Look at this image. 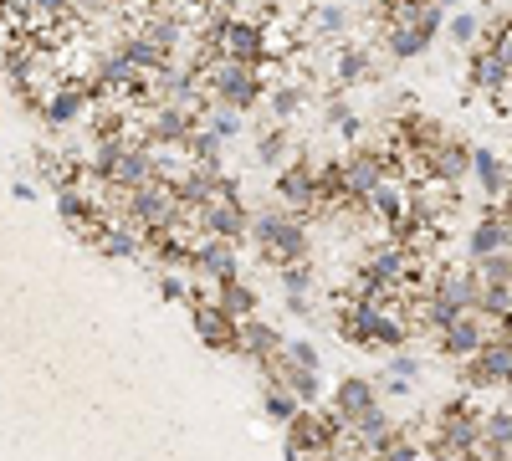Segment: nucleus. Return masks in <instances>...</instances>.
<instances>
[{
	"mask_svg": "<svg viewBox=\"0 0 512 461\" xmlns=\"http://www.w3.org/2000/svg\"><path fill=\"white\" fill-rule=\"evenodd\" d=\"M267 380H277L297 405H318V400H323V374H318V369H297V364L277 359V369L267 374Z\"/></svg>",
	"mask_w": 512,
	"mask_h": 461,
	"instance_id": "obj_18",
	"label": "nucleus"
},
{
	"mask_svg": "<svg viewBox=\"0 0 512 461\" xmlns=\"http://www.w3.org/2000/svg\"><path fill=\"white\" fill-rule=\"evenodd\" d=\"M482 344H487V318H482V313H461V318H451L446 328H436V354L451 359V364L472 359Z\"/></svg>",
	"mask_w": 512,
	"mask_h": 461,
	"instance_id": "obj_11",
	"label": "nucleus"
},
{
	"mask_svg": "<svg viewBox=\"0 0 512 461\" xmlns=\"http://www.w3.org/2000/svg\"><path fill=\"white\" fill-rule=\"evenodd\" d=\"M262 410H267V421L287 426V421H292V415L303 410V405H297V400H292V395H287L277 380H262Z\"/></svg>",
	"mask_w": 512,
	"mask_h": 461,
	"instance_id": "obj_23",
	"label": "nucleus"
},
{
	"mask_svg": "<svg viewBox=\"0 0 512 461\" xmlns=\"http://www.w3.org/2000/svg\"><path fill=\"white\" fill-rule=\"evenodd\" d=\"M180 221V200L169 180H149L139 190H128V226H175Z\"/></svg>",
	"mask_w": 512,
	"mask_h": 461,
	"instance_id": "obj_9",
	"label": "nucleus"
},
{
	"mask_svg": "<svg viewBox=\"0 0 512 461\" xmlns=\"http://www.w3.org/2000/svg\"><path fill=\"white\" fill-rule=\"evenodd\" d=\"M221 52L231 57V62H267V47H262V21H251V16H231L226 21V41H221Z\"/></svg>",
	"mask_w": 512,
	"mask_h": 461,
	"instance_id": "obj_17",
	"label": "nucleus"
},
{
	"mask_svg": "<svg viewBox=\"0 0 512 461\" xmlns=\"http://www.w3.org/2000/svg\"><path fill=\"white\" fill-rule=\"evenodd\" d=\"M379 41H384V57L390 62H410L420 52H431V41L446 31V11L436 6H415V0H384V6H369Z\"/></svg>",
	"mask_w": 512,
	"mask_h": 461,
	"instance_id": "obj_1",
	"label": "nucleus"
},
{
	"mask_svg": "<svg viewBox=\"0 0 512 461\" xmlns=\"http://www.w3.org/2000/svg\"><path fill=\"white\" fill-rule=\"evenodd\" d=\"M200 123H205V129H210V134H216L221 144H231V139H236V134L246 129V118H241L236 108H221V103H210V113H205Z\"/></svg>",
	"mask_w": 512,
	"mask_h": 461,
	"instance_id": "obj_24",
	"label": "nucleus"
},
{
	"mask_svg": "<svg viewBox=\"0 0 512 461\" xmlns=\"http://www.w3.org/2000/svg\"><path fill=\"white\" fill-rule=\"evenodd\" d=\"M374 461H425V451H420V441L405 426H395V436L374 451Z\"/></svg>",
	"mask_w": 512,
	"mask_h": 461,
	"instance_id": "obj_25",
	"label": "nucleus"
},
{
	"mask_svg": "<svg viewBox=\"0 0 512 461\" xmlns=\"http://www.w3.org/2000/svg\"><path fill=\"white\" fill-rule=\"evenodd\" d=\"M482 436L502 451H512V405H497V410H482Z\"/></svg>",
	"mask_w": 512,
	"mask_h": 461,
	"instance_id": "obj_26",
	"label": "nucleus"
},
{
	"mask_svg": "<svg viewBox=\"0 0 512 461\" xmlns=\"http://www.w3.org/2000/svg\"><path fill=\"white\" fill-rule=\"evenodd\" d=\"M282 333L267 323V318H246L241 323V359H251L256 364V374H262V380H267V374L277 369V359H282Z\"/></svg>",
	"mask_w": 512,
	"mask_h": 461,
	"instance_id": "obj_14",
	"label": "nucleus"
},
{
	"mask_svg": "<svg viewBox=\"0 0 512 461\" xmlns=\"http://www.w3.org/2000/svg\"><path fill=\"white\" fill-rule=\"evenodd\" d=\"M369 410H379V390L364 380V374H349V380H338L333 390V415H338V426H359Z\"/></svg>",
	"mask_w": 512,
	"mask_h": 461,
	"instance_id": "obj_16",
	"label": "nucleus"
},
{
	"mask_svg": "<svg viewBox=\"0 0 512 461\" xmlns=\"http://www.w3.org/2000/svg\"><path fill=\"white\" fill-rule=\"evenodd\" d=\"M287 149H292L287 123H272V129H262V139H256V164H267V170H282V164H287Z\"/></svg>",
	"mask_w": 512,
	"mask_h": 461,
	"instance_id": "obj_22",
	"label": "nucleus"
},
{
	"mask_svg": "<svg viewBox=\"0 0 512 461\" xmlns=\"http://www.w3.org/2000/svg\"><path fill=\"white\" fill-rule=\"evenodd\" d=\"M451 41H456V47H466V52H472L477 47V41H482V16H472V11H451Z\"/></svg>",
	"mask_w": 512,
	"mask_h": 461,
	"instance_id": "obj_27",
	"label": "nucleus"
},
{
	"mask_svg": "<svg viewBox=\"0 0 512 461\" xmlns=\"http://www.w3.org/2000/svg\"><path fill=\"white\" fill-rule=\"evenodd\" d=\"M216 303L231 313V318H256L262 313V298H256V287L246 282V277H226V282H216Z\"/></svg>",
	"mask_w": 512,
	"mask_h": 461,
	"instance_id": "obj_19",
	"label": "nucleus"
},
{
	"mask_svg": "<svg viewBox=\"0 0 512 461\" xmlns=\"http://www.w3.org/2000/svg\"><path fill=\"white\" fill-rule=\"evenodd\" d=\"M277 277H282V292H287V298H303V292L313 287V267H308V262H297V267H282Z\"/></svg>",
	"mask_w": 512,
	"mask_h": 461,
	"instance_id": "obj_28",
	"label": "nucleus"
},
{
	"mask_svg": "<svg viewBox=\"0 0 512 461\" xmlns=\"http://www.w3.org/2000/svg\"><path fill=\"white\" fill-rule=\"evenodd\" d=\"M477 436H482V410H477L472 400H446V405L436 410V426H431V446L466 456V446H472Z\"/></svg>",
	"mask_w": 512,
	"mask_h": 461,
	"instance_id": "obj_7",
	"label": "nucleus"
},
{
	"mask_svg": "<svg viewBox=\"0 0 512 461\" xmlns=\"http://www.w3.org/2000/svg\"><path fill=\"white\" fill-rule=\"evenodd\" d=\"M487 344H497V349H507V354H512V313H507V318H497V323H487Z\"/></svg>",
	"mask_w": 512,
	"mask_h": 461,
	"instance_id": "obj_30",
	"label": "nucleus"
},
{
	"mask_svg": "<svg viewBox=\"0 0 512 461\" xmlns=\"http://www.w3.org/2000/svg\"><path fill=\"white\" fill-rule=\"evenodd\" d=\"M313 88H303V82H272L267 88V108H272V123H292L297 113H303Z\"/></svg>",
	"mask_w": 512,
	"mask_h": 461,
	"instance_id": "obj_21",
	"label": "nucleus"
},
{
	"mask_svg": "<svg viewBox=\"0 0 512 461\" xmlns=\"http://www.w3.org/2000/svg\"><path fill=\"white\" fill-rule=\"evenodd\" d=\"M251 246L256 257H262L267 267H297L313 257V236H308V221H297L292 211H282V205L272 200L267 211L251 216Z\"/></svg>",
	"mask_w": 512,
	"mask_h": 461,
	"instance_id": "obj_2",
	"label": "nucleus"
},
{
	"mask_svg": "<svg viewBox=\"0 0 512 461\" xmlns=\"http://www.w3.org/2000/svg\"><path fill=\"white\" fill-rule=\"evenodd\" d=\"M405 211L410 221H425V226H446L456 211H461V185H446V180H420V185H405Z\"/></svg>",
	"mask_w": 512,
	"mask_h": 461,
	"instance_id": "obj_8",
	"label": "nucleus"
},
{
	"mask_svg": "<svg viewBox=\"0 0 512 461\" xmlns=\"http://www.w3.org/2000/svg\"><path fill=\"white\" fill-rule=\"evenodd\" d=\"M282 359H287V364H297V369H318V349H313L308 339H292V344H282Z\"/></svg>",
	"mask_w": 512,
	"mask_h": 461,
	"instance_id": "obj_29",
	"label": "nucleus"
},
{
	"mask_svg": "<svg viewBox=\"0 0 512 461\" xmlns=\"http://www.w3.org/2000/svg\"><path fill=\"white\" fill-rule=\"evenodd\" d=\"M344 31H349V11L338 6V0L313 6V16H308V41L313 47H323V41H344Z\"/></svg>",
	"mask_w": 512,
	"mask_h": 461,
	"instance_id": "obj_20",
	"label": "nucleus"
},
{
	"mask_svg": "<svg viewBox=\"0 0 512 461\" xmlns=\"http://www.w3.org/2000/svg\"><path fill=\"white\" fill-rule=\"evenodd\" d=\"M287 313H297V318H313V308H308V292H303V298H287Z\"/></svg>",
	"mask_w": 512,
	"mask_h": 461,
	"instance_id": "obj_31",
	"label": "nucleus"
},
{
	"mask_svg": "<svg viewBox=\"0 0 512 461\" xmlns=\"http://www.w3.org/2000/svg\"><path fill=\"white\" fill-rule=\"evenodd\" d=\"M282 431H287V456H292V461L333 456L338 441H344V426H338V415H333V410H318V405H303Z\"/></svg>",
	"mask_w": 512,
	"mask_h": 461,
	"instance_id": "obj_5",
	"label": "nucleus"
},
{
	"mask_svg": "<svg viewBox=\"0 0 512 461\" xmlns=\"http://www.w3.org/2000/svg\"><path fill=\"white\" fill-rule=\"evenodd\" d=\"M236 251L241 246H231V241H216V236H205L195 251H190V277L195 282H226V277H241V262H236Z\"/></svg>",
	"mask_w": 512,
	"mask_h": 461,
	"instance_id": "obj_13",
	"label": "nucleus"
},
{
	"mask_svg": "<svg viewBox=\"0 0 512 461\" xmlns=\"http://www.w3.org/2000/svg\"><path fill=\"white\" fill-rule=\"evenodd\" d=\"M472 180L482 190V205H507L512 200V164L497 149H477L472 154Z\"/></svg>",
	"mask_w": 512,
	"mask_h": 461,
	"instance_id": "obj_15",
	"label": "nucleus"
},
{
	"mask_svg": "<svg viewBox=\"0 0 512 461\" xmlns=\"http://www.w3.org/2000/svg\"><path fill=\"white\" fill-rule=\"evenodd\" d=\"M472 154H477L472 139L456 134V129H446L431 149H425V164H431V175H436V180H446V185H466V180H472Z\"/></svg>",
	"mask_w": 512,
	"mask_h": 461,
	"instance_id": "obj_10",
	"label": "nucleus"
},
{
	"mask_svg": "<svg viewBox=\"0 0 512 461\" xmlns=\"http://www.w3.org/2000/svg\"><path fill=\"white\" fill-rule=\"evenodd\" d=\"M384 67H390V57H379L369 47H359V41H344L333 57V88H359V82H379Z\"/></svg>",
	"mask_w": 512,
	"mask_h": 461,
	"instance_id": "obj_12",
	"label": "nucleus"
},
{
	"mask_svg": "<svg viewBox=\"0 0 512 461\" xmlns=\"http://www.w3.org/2000/svg\"><path fill=\"white\" fill-rule=\"evenodd\" d=\"M200 88H205L210 103L236 108V113L246 118V113H256V108L267 103V72H262V62L251 67V62H231V57H221L216 67L200 77Z\"/></svg>",
	"mask_w": 512,
	"mask_h": 461,
	"instance_id": "obj_3",
	"label": "nucleus"
},
{
	"mask_svg": "<svg viewBox=\"0 0 512 461\" xmlns=\"http://www.w3.org/2000/svg\"><path fill=\"white\" fill-rule=\"evenodd\" d=\"M190 323H195V333H200L205 349H216V354H241V318H231L216 298L195 292V298H190Z\"/></svg>",
	"mask_w": 512,
	"mask_h": 461,
	"instance_id": "obj_6",
	"label": "nucleus"
},
{
	"mask_svg": "<svg viewBox=\"0 0 512 461\" xmlns=\"http://www.w3.org/2000/svg\"><path fill=\"white\" fill-rule=\"evenodd\" d=\"M313 170H318V154L313 149H297L282 170H272V200L282 211H292L297 221H318V195H313Z\"/></svg>",
	"mask_w": 512,
	"mask_h": 461,
	"instance_id": "obj_4",
	"label": "nucleus"
},
{
	"mask_svg": "<svg viewBox=\"0 0 512 461\" xmlns=\"http://www.w3.org/2000/svg\"><path fill=\"white\" fill-rule=\"evenodd\" d=\"M369 6H384V0H369Z\"/></svg>",
	"mask_w": 512,
	"mask_h": 461,
	"instance_id": "obj_32",
	"label": "nucleus"
}]
</instances>
